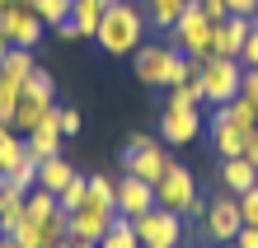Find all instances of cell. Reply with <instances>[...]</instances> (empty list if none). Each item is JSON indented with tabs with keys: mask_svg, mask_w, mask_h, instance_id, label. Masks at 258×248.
I'll list each match as a JSON object with an SVG mask.
<instances>
[{
	"mask_svg": "<svg viewBox=\"0 0 258 248\" xmlns=\"http://www.w3.org/2000/svg\"><path fill=\"white\" fill-rule=\"evenodd\" d=\"M24 215H28V220H52V215H61V206H56V192L33 188V192L24 197Z\"/></svg>",
	"mask_w": 258,
	"mask_h": 248,
	"instance_id": "obj_21",
	"label": "cell"
},
{
	"mask_svg": "<svg viewBox=\"0 0 258 248\" xmlns=\"http://www.w3.org/2000/svg\"><path fill=\"white\" fill-rule=\"evenodd\" d=\"M85 197H89V183H85L80 174H75V178L66 183V188L56 192V206H61V215H71V211H80V206H85Z\"/></svg>",
	"mask_w": 258,
	"mask_h": 248,
	"instance_id": "obj_28",
	"label": "cell"
},
{
	"mask_svg": "<svg viewBox=\"0 0 258 248\" xmlns=\"http://www.w3.org/2000/svg\"><path fill=\"white\" fill-rule=\"evenodd\" d=\"M150 206H155V183L132 178V174H122V178H117V215L136 220V215H146Z\"/></svg>",
	"mask_w": 258,
	"mask_h": 248,
	"instance_id": "obj_12",
	"label": "cell"
},
{
	"mask_svg": "<svg viewBox=\"0 0 258 248\" xmlns=\"http://www.w3.org/2000/svg\"><path fill=\"white\" fill-rule=\"evenodd\" d=\"M24 94H33V99H56V85H52V75H47V70H38V66H33V75L24 80Z\"/></svg>",
	"mask_w": 258,
	"mask_h": 248,
	"instance_id": "obj_32",
	"label": "cell"
},
{
	"mask_svg": "<svg viewBox=\"0 0 258 248\" xmlns=\"http://www.w3.org/2000/svg\"><path fill=\"white\" fill-rule=\"evenodd\" d=\"M225 10H230V14H244V19H253V14H258V0H225Z\"/></svg>",
	"mask_w": 258,
	"mask_h": 248,
	"instance_id": "obj_36",
	"label": "cell"
},
{
	"mask_svg": "<svg viewBox=\"0 0 258 248\" xmlns=\"http://www.w3.org/2000/svg\"><path fill=\"white\" fill-rule=\"evenodd\" d=\"M94 42L108 56H136V47L146 42V14L132 0H117L113 10H103V24H99Z\"/></svg>",
	"mask_w": 258,
	"mask_h": 248,
	"instance_id": "obj_1",
	"label": "cell"
},
{
	"mask_svg": "<svg viewBox=\"0 0 258 248\" xmlns=\"http://www.w3.org/2000/svg\"><path fill=\"white\" fill-rule=\"evenodd\" d=\"M113 215H117L113 206H99V201L85 197V206L66 215V239H71V243H99L103 234H108Z\"/></svg>",
	"mask_w": 258,
	"mask_h": 248,
	"instance_id": "obj_8",
	"label": "cell"
},
{
	"mask_svg": "<svg viewBox=\"0 0 258 248\" xmlns=\"http://www.w3.org/2000/svg\"><path fill=\"white\" fill-rule=\"evenodd\" d=\"M0 24H5L10 47H28V52L38 47L42 28H47V24H42L38 14H33V5H5V10H0Z\"/></svg>",
	"mask_w": 258,
	"mask_h": 248,
	"instance_id": "obj_9",
	"label": "cell"
},
{
	"mask_svg": "<svg viewBox=\"0 0 258 248\" xmlns=\"http://www.w3.org/2000/svg\"><path fill=\"white\" fill-rule=\"evenodd\" d=\"M52 113H56V99H33V94H24L19 108H14V122H10V127L19 131V136H28L33 127H42Z\"/></svg>",
	"mask_w": 258,
	"mask_h": 248,
	"instance_id": "obj_16",
	"label": "cell"
},
{
	"mask_svg": "<svg viewBox=\"0 0 258 248\" xmlns=\"http://www.w3.org/2000/svg\"><path fill=\"white\" fill-rule=\"evenodd\" d=\"M239 94L249 103H258V70H244V85H239Z\"/></svg>",
	"mask_w": 258,
	"mask_h": 248,
	"instance_id": "obj_37",
	"label": "cell"
},
{
	"mask_svg": "<svg viewBox=\"0 0 258 248\" xmlns=\"http://www.w3.org/2000/svg\"><path fill=\"white\" fill-rule=\"evenodd\" d=\"M24 150H28V145H24V136L0 122V174H10V169L24 159Z\"/></svg>",
	"mask_w": 258,
	"mask_h": 248,
	"instance_id": "obj_22",
	"label": "cell"
},
{
	"mask_svg": "<svg viewBox=\"0 0 258 248\" xmlns=\"http://www.w3.org/2000/svg\"><path fill=\"white\" fill-rule=\"evenodd\" d=\"M52 248H71V239H66V243H52Z\"/></svg>",
	"mask_w": 258,
	"mask_h": 248,
	"instance_id": "obj_46",
	"label": "cell"
},
{
	"mask_svg": "<svg viewBox=\"0 0 258 248\" xmlns=\"http://www.w3.org/2000/svg\"><path fill=\"white\" fill-rule=\"evenodd\" d=\"M71 248H99V243H71Z\"/></svg>",
	"mask_w": 258,
	"mask_h": 248,
	"instance_id": "obj_45",
	"label": "cell"
},
{
	"mask_svg": "<svg viewBox=\"0 0 258 248\" xmlns=\"http://www.w3.org/2000/svg\"><path fill=\"white\" fill-rule=\"evenodd\" d=\"M10 197H14V192L5 188V183H0V206H5V201H10Z\"/></svg>",
	"mask_w": 258,
	"mask_h": 248,
	"instance_id": "obj_43",
	"label": "cell"
},
{
	"mask_svg": "<svg viewBox=\"0 0 258 248\" xmlns=\"http://www.w3.org/2000/svg\"><path fill=\"white\" fill-rule=\"evenodd\" d=\"M188 0H146V24H155V28H174L178 24V14H183Z\"/></svg>",
	"mask_w": 258,
	"mask_h": 248,
	"instance_id": "obj_23",
	"label": "cell"
},
{
	"mask_svg": "<svg viewBox=\"0 0 258 248\" xmlns=\"http://www.w3.org/2000/svg\"><path fill=\"white\" fill-rule=\"evenodd\" d=\"M169 33H174V47H178V52L207 61V56H211V33H216V19L202 10V0H188L183 14H178V24L169 28Z\"/></svg>",
	"mask_w": 258,
	"mask_h": 248,
	"instance_id": "obj_3",
	"label": "cell"
},
{
	"mask_svg": "<svg viewBox=\"0 0 258 248\" xmlns=\"http://www.w3.org/2000/svg\"><path fill=\"white\" fill-rule=\"evenodd\" d=\"M239 66H244V70H258V28L249 33V42H244V52H239Z\"/></svg>",
	"mask_w": 258,
	"mask_h": 248,
	"instance_id": "obj_35",
	"label": "cell"
},
{
	"mask_svg": "<svg viewBox=\"0 0 258 248\" xmlns=\"http://www.w3.org/2000/svg\"><path fill=\"white\" fill-rule=\"evenodd\" d=\"M85 183H89V201H99V206H113V211H117V183H113L108 174H89Z\"/></svg>",
	"mask_w": 258,
	"mask_h": 248,
	"instance_id": "obj_29",
	"label": "cell"
},
{
	"mask_svg": "<svg viewBox=\"0 0 258 248\" xmlns=\"http://www.w3.org/2000/svg\"><path fill=\"white\" fill-rule=\"evenodd\" d=\"M235 243H239V248H258V225H244V229L235 234Z\"/></svg>",
	"mask_w": 258,
	"mask_h": 248,
	"instance_id": "obj_38",
	"label": "cell"
},
{
	"mask_svg": "<svg viewBox=\"0 0 258 248\" xmlns=\"http://www.w3.org/2000/svg\"><path fill=\"white\" fill-rule=\"evenodd\" d=\"M197 85H202V103H230L239 99V85H244V66L235 56H207L197 66Z\"/></svg>",
	"mask_w": 258,
	"mask_h": 248,
	"instance_id": "obj_2",
	"label": "cell"
},
{
	"mask_svg": "<svg viewBox=\"0 0 258 248\" xmlns=\"http://www.w3.org/2000/svg\"><path fill=\"white\" fill-rule=\"evenodd\" d=\"M24 145H28V154L42 164V159H52V154H61V127H56V113L42 122V127H33L24 136Z\"/></svg>",
	"mask_w": 258,
	"mask_h": 248,
	"instance_id": "obj_18",
	"label": "cell"
},
{
	"mask_svg": "<svg viewBox=\"0 0 258 248\" xmlns=\"http://www.w3.org/2000/svg\"><path fill=\"white\" fill-rule=\"evenodd\" d=\"M24 220H28V215H24V197L14 192V197L5 201V206H0V234H10V239H14V234H19V225H24Z\"/></svg>",
	"mask_w": 258,
	"mask_h": 248,
	"instance_id": "obj_30",
	"label": "cell"
},
{
	"mask_svg": "<svg viewBox=\"0 0 258 248\" xmlns=\"http://www.w3.org/2000/svg\"><path fill=\"white\" fill-rule=\"evenodd\" d=\"M164 108H202V85L188 80V85H174L169 99H164Z\"/></svg>",
	"mask_w": 258,
	"mask_h": 248,
	"instance_id": "obj_31",
	"label": "cell"
},
{
	"mask_svg": "<svg viewBox=\"0 0 258 248\" xmlns=\"http://www.w3.org/2000/svg\"><path fill=\"white\" fill-rule=\"evenodd\" d=\"M103 5H108V10H113V5H117V0H103Z\"/></svg>",
	"mask_w": 258,
	"mask_h": 248,
	"instance_id": "obj_47",
	"label": "cell"
},
{
	"mask_svg": "<svg viewBox=\"0 0 258 248\" xmlns=\"http://www.w3.org/2000/svg\"><path fill=\"white\" fill-rule=\"evenodd\" d=\"M253 28H258V14H253Z\"/></svg>",
	"mask_w": 258,
	"mask_h": 248,
	"instance_id": "obj_49",
	"label": "cell"
},
{
	"mask_svg": "<svg viewBox=\"0 0 258 248\" xmlns=\"http://www.w3.org/2000/svg\"><path fill=\"white\" fill-rule=\"evenodd\" d=\"M244 159H249V164H258V127L249 131V141H244Z\"/></svg>",
	"mask_w": 258,
	"mask_h": 248,
	"instance_id": "obj_39",
	"label": "cell"
},
{
	"mask_svg": "<svg viewBox=\"0 0 258 248\" xmlns=\"http://www.w3.org/2000/svg\"><path fill=\"white\" fill-rule=\"evenodd\" d=\"M10 52V38H5V24H0V56Z\"/></svg>",
	"mask_w": 258,
	"mask_h": 248,
	"instance_id": "obj_41",
	"label": "cell"
},
{
	"mask_svg": "<svg viewBox=\"0 0 258 248\" xmlns=\"http://www.w3.org/2000/svg\"><path fill=\"white\" fill-rule=\"evenodd\" d=\"M221 248H239V243H221Z\"/></svg>",
	"mask_w": 258,
	"mask_h": 248,
	"instance_id": "obj_48",
	"label": "cell"
},
{
	"mask_svg": "<svg viewBox=\"0 0 258 248\" xmlns=\"http://www.w3.org/2000/svg\"><path fill=\"white\" fill-rule=\"evenodd\" d=\"M249 131L253 127H239V122H230V117H211V141H216V150H221V159H235V154H244V141H249Z\"/></svg>",
	"mask_w": 258,
	"mask_h": 248,
	"instance_id": "obj_15",
	"label": "cell"
},
{
	"mask_svg": "<svg viewBox=\"0 0 258 248\" xmlns=\"http://www.w3.org/2000/svg\"><path fill=\"white\" fill-rule=\"evenodd\" d=\"M5 5H33V0H5Z\"/></svg>",
	"mask_w": 258,
	"mask_h": 248,
	"instance_id": "obj_44",
	"label": "cell"
},
{
	"mask_svg": "<svg viewBox=\"0 0 258 248\" xmlns=\"http://www.w3.org/2000/svg\"><path fill=\"white\" fill-rule=\"evenodd\" d=\"M0 10H5V0H0Z\"/></svg>",
	"mask_w": 258,
	"mask_h": 248,
	"instance_id": "obj_50",
	"label": "cell"
},
{
	"mask_svg": "<svg viewBox=\"0 0 258 248\" xmlns=\"http://www.w3.org/2000/svg\"><path fill=\"white\" fill-rule=\"evenodd\" d=\"M197 136H202V113H197V108H164V117H160V141H169V145H192Z\"/></svg>",
	"mask_w": 258,
	"mask_h": 248,
	"instance_id": "obj_11",
	"label": "cell"
},
{
	"mask_svg": "<svg viewBox=\"0 0 258 248\" xmlns=\"http://www.w3.org/2000/svg\"><path fill=\"white\" fill-rule=\"evenodd\" d=\"M164 169H169V154H164L160 141H146V136H132V141H127V150H122V174L146 178V183H160Z\"/></svg>",
	"mask_w": 258,
	"mask_h": 248,
	"instance_id": "obj_6",
	"label": "cell"
},
{
	"mask_svg": "<svg viewBox=\"0 0 258 248\" xmlns=\"http://www.w3.org/2000/svg\"><path fill=\"white\" fill-rule=\"evenodd\" d=\"M169 61H174V47L141 42V47H136V75H141V85H164V75H169Z\"/></svg>",
	"mask_w": 258,
	"mask_h": 248,
	"instance_id": "obj_14",
	"label": "cell"
},
{
	"mask_svg": "<svg viewBox=\"0 0 258 248\" xmlns=\"http://www.w3.org/2000/svg\"><path fill=\"white\" fill-rule=\"evenodd\" d=\"M71 178H75V169L61 159V154H52V159H42V164H38V188H47V192H61Z\"/></svg>",
	"mask_w": 258,
	"mask_h": 248,
	"instance_id": "obj_20",
	"label": "cell"
},
{
	"mask_svg": "<svg viewBox=\"0 0 258 248\" xmlns=\"http://www.w3.org/2000/svg\"><path fill=\"white\" fill-rule=\"evenodd\" d=\"M244 229V215H239V197L221 192L216 201H207V215L202 225H197V234L207 243H235V234Z\"/></svg>",
	"mask_w": 258,
	"mask_h": 248,
	"instance_id": "obj_4",
	"label": "cell"
},
{
	"mask_svg": "<svg viewBox=\"0 0 258 248\" xmlns=\"http://www.w3.org/2000/svg\"><path fill=\"white\" fill-rule=\"evenodd\" d=\"M253 183H258V164H249L244 154H235V159H221V192L239 197V192H249Z\"/></svg>",
	"mask_w": 258,
	"mask_h": 248,
	"instance_id": "obj_17",
	"label": "cell"
},
{
	"mask_svg": "<svg viewBox=\"0 0 258 248\" xmlns=\"http://www.w3.org/2000/svg\"><path fill=\"white\" fill-rule=\"evenodd\" d=\"M192 201H197V178L188 174L183 164H174V159H169V169H164L160 183H155V206L174 211V215H183Z\"/></svg>",
	"mask_w": 258,
	"mask_h": 248,
	"instance_id": "obj_7",
	"label": "cell"
},
{
	"mask_svg": "<svg viewBox=\"0 0 258 248\" xmlns=\"http://www.w3.org/2000/svg\"><path fill=\"white\" fill-rule=\"evenodd\" d=\"M239 215H244V225H258V183L249 192H239Z\"/></svg>",
	"mask_w": 258,
	"mask_h": 248,
	"instance_id": "obj_33",
	"label": "cell"
},
{
	"mask_svg": "<svg viewBox=\"0 0 258 248\" xmlns=\"http://www.w3.org/2000/svg\"><path fill=\"white\" fill-rule=\"evenodd\" d=\"M56 127H61V136H75V131H80V113L56 103Z\"/></svg>",
	"mask_w": 258,
	"mask_h": 248,
	"instance_id": "obj_34",
	"label": "cell"
},
{
	"mask_svg": "<svg viewBox=\"0 0 258 248\" xmlns=\"http://www.w3.org/2000/svg\"><path fill=\"white\" fill-rule=\"evenodd\" d=\"M0 75H10V80H28V75H33V52L28 47H10L5 56H0Z\"/></svg>",
	"mask_w": 258,
	"mask_h": 248,
	"instance_id": "obj_24",
	"label": "cell"
},
{
	"mask_svg": "<svg viewBox=\"0 0 258 248\" xmlns=\"http://www.w3.org/2000/svg\"><path fill=\"white\" fill-rule=\"evenodd\" d=\"M0 248H19V239H10V234H0Z\"/></svg>",
	"mask_w": 258,
	"mask_h": 248,
	"instance_id": "obj_42",
	"label": "cell"
},
{
	"mask_svg": "<svg viewBox=\"0 0 258 248\" xmlns=\"http://www.w3.org/2000/svg\"><path fill=\"white\" fill-rule=\"evenodd\" d=\"M216 113H221V117H230V122H239V127H258V103H249L244 94L230 99V103H221Z\"/></svg>",
	"mask_w": 258,
	"mask_h": 248,
	"instance_id": "obj_27",
	"label": "cell"
},
{
	"mask_svg": "<svg viewBox=\"0 0 258 248\" xmlns=\"http://www.w3.org/2000/svg\"><path fill=\"white\" fill-rule=\"evenodd\" d=\"M71 5H75V0H33V14H38L47 28H61V24L71 19Z\"/></svg>",
	"mask_w": 258,
	"mask_h": 248,
	"instance_id": "obj_26",
	"label": "cell"
},
{
	"mask_svg": "<svg viewBox=\"0 0 258 248\" xmlns=\"http://www.w3.org/2000/svg\"><path fill=\"white\" fill-rule=\"evenodd\" d=\"M99 248H141V239H136L127 215H113V225H108V234L99 239Z\"/></svg>",
	"mask_w": 258,
	"mask_h": 248,
	"instance_id": "obj_25",
	"label": "cell"
},
{
	"mask_svg": "<svg viewBox=\"0 0 258 248\" xmlns=\"http://www.w3.org/2000/svg\"><path fill=\"white\" fill-rule=\"evenodd\" d=\"M202 10L211 14V19H225V14H230V10H225V0H202Z\"/></svg>",
	"mask_w": 258,
	"mask_h": 248,
	"instance_id": "obj_40",
	"label": "cell"
},
{
	"mask_svg": "<svg viewBox=\"0 0 258 248\" xmlns=\"http://www.w3.org/2000/svg\"><path fill=\"white\" fill-rule=\"evenodd\" d=\"M132 229L141 239V248H178L183 243V215H174L164 206H150L146 215H136Z\"/></svg>",
	"mask_w": 258,
	"mask_h": 248,
	"instance_id": "obj_5",
	"label": "cell"
},
{
	"mask_svg": "<svg viewBox=\"0 0 258 248\" xmlns=\"http://www.w3.org/2000/svg\"><path fill=\"white\" fill-rule=\"evenodd\" d=\"M249 33H253V19H244V14H225V19H216V33H211V56H235V61H239Z\"/></svg>",
	"mask_w": 258,
	"mask_h": 248,
	"instance_id": "obj_10",
	"label": "cell"
},
{
	"mask_svg": "<svg viewBox=\"0 0 258 248\" xmlns=\"http://www.w3.org/2000/svg\"><path fill=\"white\" fill-rule=\"evenodd\" d=\"M0 183H5V188H10V192H19V197H28V192H33V188H38V159H33V154H28V150H24V159H19V164H14V169H10V174H0Z\"/></svg>",
	"mask_w": 258,
	"mask_h": 248,
	"instance_id": "obj_19",
	"label": "cell"
},
{
	"mask_svg": "<svg viewBox=\"0 0 258 248\" xmlns=\"http://www.w3.org/2000/svg\"><path fill=\"white\" fill-rule=\"evenodd\" d=\"M103 10H108L103 0H75V5H71V19L56 28V33H61V38H94L99 24H103Z\"/></svg>",
	"mask_w": 258,
	"mask_h": 248,
	"instance_id": "obj_13",
	"label": "cell"
}]
</instances>
